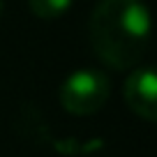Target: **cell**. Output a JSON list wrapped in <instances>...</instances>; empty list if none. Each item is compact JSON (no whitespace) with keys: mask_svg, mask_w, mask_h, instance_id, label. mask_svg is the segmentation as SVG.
Segmentation results:
<instances>
[{"mask_svg":"<svg viewBox=\"0 0 157 157\" xmlns=\"http://www.w3.org/2000/svg\"><path fill=\"white\" fill-rule=\"evenodd\" d=\"M150 30V12L143 0H99L88 19L95 56L118 72H127L143 60Z\"/></svg>","mask_w":157,"mask_h":157,"instance_id":"1","label":"cell"},{"mask_svg":"<svg viewBox=\"0 0 157 157\" xmlns=\"http://www.w3.org/2000/svg\"><path fill=\"white\" fill-rule=\"evenodd\" d=\"M111 95V81L104 72L95 67L74 69L63 83H60V106L72 116H93Z\"/></svg>","mask_w":157,"mask_h":157,"instance_id":"2","label":"cell"},{"mask_svg":"<svg viewBox=\"0 0 157 157\" xmlns=\"http://www.w3.org/2000/svg\"><path fill=\"white\" fill-rule=\"evenodd\" d=\"M123 95L129 111L143 118L146 123L157 120V76L152 65H136L127 74Z\"/></svg>","mask_w":157,"mask_h":157,"instance_id":"3","label":"cell"},{"mask_svg":"<svg viewBox=\"0 0 157 157\" xmlns=\"http://www.w3.org/2000/svg\"><path fill=\"white\" fill-rule=\"evenodd\" d=\"M72 7V0H28V10L33 12L37 19L53 21L65 16Z\"/></svg>","mask_w":157,"mask_h":157,"instance_id":"4","label":"cell"},{"mask_svg":"<svg viewBox=\"0 0 157 157\" xmlns=\"http://www.w3.org/2000/svg\"><path fill=\"white\" fill-rule=\"evenodd\" d=\"M2 12H5V2L0 0V16H2Z\"/></svg>","mask_w":157,"mask_h":157,"instance_id":"5","label":"cell"}]
</instances>
